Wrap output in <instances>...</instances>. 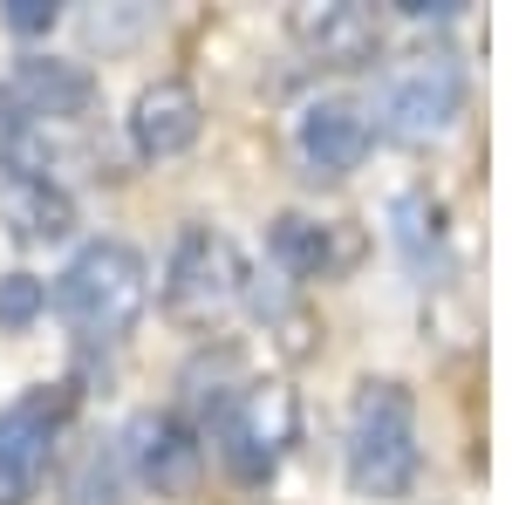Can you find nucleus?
<instances>
[{
    "label": "nucleus",
    "instance_id": "nucleus-7",
    "mask_svg": "<svg viewBox=\"0 0 512 505\" xmlns=\"http://www.w3.org/2000/svg\"><path fill=\"white\" fill-rule=\"evenodd\" d=\"M0 110L14 123H82L96 110V76L82 62H62V55H21L7 76H0Z\"/></svg>",
    "mask_w": 512,
    "mask_h": 505
},
{
    "label": "nucleus",
    "instance_id": "nucleus-4",
    "mask_svg": "<svg viewBox=\"0 0 512 505\" xmlns=\"http://www.w3.org/2000/svg\"><path fill=\"white\" fill-rule=\"evenodd\" d=\"M458 110H465V69H458V55L417 48V55H403V62L383 69L376 123L369 130H383L396 144H431V137H444L458 123Z\"/></svg>",
    "mask_w": 512,
    "mask_h": 505
},
{
    "label": "nucleus",
    "instance_id": "nucleus-1",
    "mask_svg": "<svg viewBox=\"0 0 512 505\" xmlns=\"http://www.w3.org/2000/svg\"><path fill=\"white\" fill-rule=\"evenodd\" d=\"M55 314L89 335V342H117L130 335L144 308H151V260L137 253V246H123V239H89L69 267L55 273Z\"/></svg>",
    "mask_w": 512,
    "mask_h": 505
},
{
    "label": "nucleus",
    "instance_id": "nucleus-12",
    "mask_svg": "<svg viewBox=\"0 0 512 505\" xmlns=\"http://www.w3.org/2000/svg\"><path fill=\"white\" fill-rule=\"evenodd\" d=\"M0 233L21 246H55L76 233V198L55 178H28V171H0Z\"/></svg>",
    "mask_w": 512,
    "mask_h": 505
},
{
    "label": "nucleus",
    "instance_id": "nucleus-15",
    "mask_svg": "<svg viewBox=\"0 0 512 505\" xmlns=\"http://www.w3.org/2000/svg\"><path fill=\"white\" fill-rule=\"evenodd\" d=\"M14 35H48L55 21H62V7L55 0H7V14H0Z\"/></svg>",
    "mask_w": 512,
    "mask_h": 505
},
{
    "label": "nucleus",
    "instance_id": "nucleus-13",
    "mask_svg": "<svg viewBox=\"0 0 512 505\" xmlns=\"http://www.w3.org/2000/svg\"><path fill=\"white\" fill-rule=\"evenodd\" d=\"M267 246H274L280 273H294V280H328V273H342L355 260L349 233L328 226V219H308V212H280Z\"/></svg>",
    "mask_w": 512,
    "mask_h": 505
},
{
    "label": "nucleus",
    "instance_id": "nucleus-11",
    "mask_svg": "<svg viewBox=\"0 0 512 505\" xmlns=\"http://www.w3.org/2000/svg\"><path fill=\"white\" fill-rule=\"evenodd\" d=\"M198 130H205V103H198L192 82L158 76L151 89H137V103H130V144H137V157H151V164L185 157L198 144Z\"/></svg>",
    "mask_w": 512,
    "mask_h": 505
},
{
    "label": "nucleus",
    "instance_id": "nucleus-10",
    "mask_svg": "<svg viewBox=\"0 0 512 505\" xmlns=\"http://www.w3.org/2000/svg\"><path fill=\"white\" fill-rule=\"evenodd\" d=\"M294 144H301V164L315 178H349L355 164L369 157L376 130H369V110L355 96H315L301 123H294Z\"/></svg>",
    "mask_w": 512,
    "mask_h": 505
},
{
    "label": "nucleus",
    "instance_id": "nucleus-8",
    "mask_svg": "<svg viewBox=\"0 0 512 505\" xmlns=\"http://www.w3.org/2000/svg\"><path fill=\"white\" fill-rule=\"evenodd\" d=\"M123 458L137 471V485H151L158 499H192L198 478H205V444L171 410H144L137 424L123 430Z\"/></svg>",
    "mask_w": 512,
    "mask_h": 505
},
{
    "label": "nucleus",
    "instance_id": "nucleus-5",
    "mask_svg": "<svg viewBox=\"0 0 512 505\" xmlns=\"http://www.w3.org/2000/svg\"><path fill=\"white\" fill-rule=\"evenodd\" d=\"M246 253L212 226H185L164 260V314L185 328H212L246 301Z\"/></svg>",
    "mask_w": 512,
    "mask_h": 505
},
{
    "label": "nucleus",
    "instance_id": "nucleus-6",
    "mask_svg": "<svg viewBox=\"0 0 512 505\" xmlns=\"http://www.w3.org/2000/svg\"><path fill=\"white\" fill-rule=\"evenodd\" d=\"M76 417V389L69 383H35L0 410V505H28L41 478L62 451V430Z\"/></svg>",
    "mask_w": 512,
    "mask_h": 505
},
{
    "label": "nucleus",
    "instance_id": "nucleus-3",
    "mask_svg": "<svg viewBox=\"0 0 512 505\" xmlns=\"http://www.w3.org/2000/svg\"><path fill=\"white\" fill-rule=\"evenodd\" d=\"M212 437L233 478L260 485L287 465V451L301 444V396L287 383H239L219 410H212Z\"/></svg>",
    "mask_w": 512,
    "mask_h": 505
},
{
    "label": "nucleus",
    "instance_id": "nucleus-16",
    "mask_svg": "<svg viewBox=\"0 0 512 505\" xmlns=\"http://www.w3.org/2000/svg\"><path fill=\"white\" fill-rule=\"evenodd\" d=\"M7 151H14V117L0 110V171H7Z\"/></svg>",
    "mask_w": 512,
    "mask_h": 505
},
{
    "label": "nucleus",
    "instance_id": "nucleus-2",
    "mask_svg": "<svg viewBox=\"0 0 512 505\" xmlns=\"http://www.w3.org/2000/svg\"><path fill=\"white\" fill-rule=\"evenodd\" d=\"M417 403L403 383H362L349 410V485L362 499H403L417 485Z\"/></svg>",
    "mask_w": 512,
    "mask_h": 505
},
{
    "label": "nucleus",
    "instance_id": "nucleus-14",
    "mask_svg": "<svg viewBox=\"0 0 512 505\" xmlns=\"http://www.w3.org/2000/svg\"><path fill=\"white\" fill-rule=\"evenodd\" d=\"M48 308V280L35 273H0V328H28Z\"/></svg>",
    "mask_w": 512,
    "mask_h": 505
},
{
    "label": "nucleus",
    "instance_id": "nucleus-9",
    "mask_svg": "<svg viewBox=\"0 0 512 505\" xmlns=\"http://www.w3.org/2000/svg\"><path fill=\"white\" fill-rule=\"evenodd\" d=\"M287 35L321 69H376V55H383V21L362 0H301L287 14Z\"/></svg>",
    "mask_w": 512,
    "mask_h": 505
}]
</instances>
